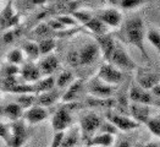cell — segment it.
I'll list each match as a JSON object with an SVG mask.
<instances>
[{
  "label": "cell",
  "instance_id": "40",
  "mask_svg": "<svg viewBox=\"0 0 160 147\" xmlns=\"http://www.w3.org/2000/svg\"><path fill=\"white\" fill-rule=\"evenodd\" d=\"M60 24H62L64 26H76L78 22L72 17V16H60V17H58L56 18Z\"/></svg>",
  "mask_w": 160,
  "mask_h": 147
},
{
  "label": "cell",
  "instance_id": "32",
  "mask_svg": "<svg viewBox=\"0 0 160 147\" xmlns=\"http://www.w3.org/2000/svg\"><path fill=\"white\" fill-rule=\"evenodd\" d=\"M55 48V42L50 38L47 39H42L38 43V49H39V54H48L50 53Z\"/></svg>",
  "mask_w": 160,
  "mask_h": 147
},
{
  "label": "cell",
  "instance_id": "11",
  "mask_svg": "<svg viewBox=\"0 0 160 147\" xmlns=\"http://www.w3.org/2000/svg\"><path fill=\"white\" fill-rule=\"evenodd\" d=\"M22 118L29 123V124H38L40 121L45 120L48 118V112L47 109L39 106H32L31 108L26 109L22 114Z\"/></svg>",
  "mask_w": 160,
  "mask_h": 147
},
{
  "label": "cell",
  "instance_id": "6",
  "mask_svg": "<svg viewBox=\"0 0 160 147\" xmlns=\"http://www.w3.org/2000/svg\"><path fill=\"white\" fill-rule=\"evenodd\" d=\"M97 79H99L102 82H104L107 85L116 86L122 80V72L119 69L112 66L111 64H103L98 71Z\"/></svg>",
  "mask_w": 160,
  "mask_h": 147
},
{
  "label": "cell",
  "instance_id": "7",
  "mask_svg": "<svg viewBox=\"0 0 160 147\" xmlns=\"http://www.w3.org/2000/svg\"><path fill=\"white\" fill-rule=\"evenodd\" d=\"M116 91V86H110L99 80V79H93L88 83V92L95 98L99 99H107L110 98Z\"/></svg>",
  "mask_w": 160,
  "mask_h": 147
},
{
  "label": "cell",
  "instance_id": "14",
  "mask_svg": "<svg viewBox=\"0 0 160 147\" xmlns=\"http://www.w3.org/2000/svg\"><path fill=\"white\" fill-rule=\"evenodd\" d=\"M98 18L105 26L116 27L120 25L121 20H122V16H121V13L116 9H107V10H103V11L99 13Z\"/></svg>",
  "mask_w": 160,
  "mask_h": 147
},
{
  "label": "cell",
  "instance_id": "50",
  "mask_svg": "<svg viewBox=\"0 0 160 147\" xmlns=\"http://www.w3.org/2000/svg\"><path fill=\"white\" fill-rule=\"evenodd\" d=\"M22 147H28V146H27V145H25V146H22Z\"/></svg>",
  "mask_w": 160,
  "mask_h": 147
},
{
  "label": "cell",
  "instance_id": "18",
  "mask_svg": "<svg viewBox=\"0 0 160 147\" xmlns=\"http://www.w3.org/2000/svg\"><path fill=\"white\" fill-rule=\"evenodd\" d=\"M81 141V133L78 126H71L66 134L64 133L60 147H76Z\"/></svg>",
  "mask_w": 160,
  "mask_h": 147
},
{
  "label": "cell",
  "instance_id": "35",
  "mask_svg": "<svg viewBox=\"0 0 160 147\" xmlns=\"http://www.w3.org/2000/svg\"><path fill=\"white\" fill-rule=\"evenodd\" d=\"M34 33L37 36H40V37H48V36H50L52 29H50V27L48 26V24L40 22L39 25L34 28Z\"/></svg>",
  "mask_w": 160,
  "mask_h": 147
},
{
  "label": "cell",
  "instance_id": "24",
  "mask_svg": "<svg viewBox=\"0 0 160 147\" xmlns=\"http://www.w3.org/2000/svg\"><path fill=\"white\" fill-rule=\"evenodd\" d=\"M34 86V93L40 94L48 91H52L55 87V79L54 76H47L42 80H38L36 83H33Z\"/></svg>",
  "mask_w": 160,
  "mask_h": 147
},
{
  "label": "cell",
  "instance_id": "39",
  "mask_svg": "<svg viewBox=\"0 0 160 147\" xmlns=\"http://www.w3.org/2000/svg\"><path fill=\"white\" fill-rule=\"evenodd\" d=\"M99 130H100V133H105V134H111V135H115L119 130L111 124V123H109V121H103L102 123V125H100V128H99Z\"/></svg>",
  "mask_w": 160,
  "mask_h": 147
},
{
  "label": "cell",
  "instance_id": "51",
  "mask_svg": "<svg viewBox=\"0 0 160 147\" xmlns=\"http://www.w3.org/2000/svg\"><path fill=\"white\" fill-rule=\"evenodd\" d=\"M82 147H87V146H82Z\"/></svg>",
  "mask_w": 160,
  "mask_h": 147
},
{
  "label": "cell",
  "instance_id": "49",
  "mask_svg": "<svg viewBox=\"0 0 160 147\" xmlns=\"http://www.w3.org/2000/svg\"><path fill=\"white\" fill-rule=\"evenodd\" d=\"M0 99H1V92H0Z\"/></svg>",
  "mask_w": 160,
  "mask_h": 147
},
{
  "label": "cell",
  "instance_id": "19",
  "mask_svg": "<svg viewBox=\"0 0 160 147\" xmlns=\"http://www.w3.org/2000/svg\"><path fill=\"white\" fill-rule=\"evenodd\" d=\"M40 71V75H45V76H52L54 71L59 66V60L55 55H48L45 56L42 61L39 63V65H37Z\"/></svg>",
  "mask_w": 160,
  "mask_h": 147
},
{
  "label": "cell",
  "instance_id": "36",
  "mask_svg": "<svg viewBox=\"0 0 160 147\" xmlns=\"http://www.w3.org/2000/svg\"><path fill=\"white\" fill-rule=\"evenodd\" d=\"M147 0H120L119 4H120L121 8H123V9H134V8L142 5Z\"/></svg>",
  "mask_w": 160,
  "mask_h": 147
},
{
  "label": "cell",
  "instance_id": "1",
  "mask_svg": "<svg viewBox=\"0 0 160 147\" xmlns=\"http://www.w3.org/2000/svg\"><path fill=\"white\" fill-rule=\"evenodd\" d=\"M102 118L97 115L93 112H88L83 114L80 119V133H81V140L88 141L93 135H95L97 131H99V128L102 125Z\"/></svg>",
  "mask_w": 160,
  "mask_h": 147
},
{
  "label": "cell",
  "instance_id": "44",
  "mask_svg": "<svg viewBox=\"0 0 160 147\" xmlns=\"http://www.w3.org/2000/svg\"><path fill=\"white\" fill-rule=\"evenodd\" d=\"M150 91H152L150 93L153 94L155 98H159V97H160V85H159V83L154 85V86L150 88Z\"/></svg>",
  "mask_w": 160,
  "mask_h": 147
},
{
  "label": "cell",
  "instance_id": "21",
  "mask_svg": "<svg viewBox=\"0 0 160 147\" xmlns=\"http://www.w3.org/2000/svg\"><path fill=\"white\" fill-rule=\"evenodd\" d=\"M130 110H131L132 119H134L139 124L143 123L147 118L150 117V108H149V106H146V104L132 103L130 106Z\"/></svg>",
  "mask_w": 160,
  "mask_h": 147
},
{
  "label": "cell",
  "instance_id": "30",
  "mask_svg": "<svg viewBox=\"0 0 160 147\" xmlns=\"http://www.w3.org/2000/svg\"><path fill=\"white\" fill-rule=\"evenodd\" d=\"M34 102H36V94H21L17 98V104L23 110L34 106Z\"/></svg>",
  "mask_w": 160,
  "mask_h": 147
},
{
  "label": "cell",
  "instance_id": "12",
  "mask_svg": "<svg viewBox=\"0 0 160 147\" xmlns=\"http://www.w3.org/2000/svg\"><path fill=\"white\" fill-rule=\"evenodd\" d=\"M137 82L139 85V87L144 91L150 90L154 85L159 83V77L157 74L150 72L147 70H139L138 75H137Z\"/></svg>",
  "mask_w": 160,
  "mask_h": 147
},
{
  "label": "cell",
  "instance_id": "25",
  "mask_svg": "<svg viewBox=\"0 0 160 147\" xmlns=\"http://www.w3.org/2000/svg\"><path fill=\"white\" fill-rule=\"evenodd\" d=\"M84 26L87 27L89 31H92L93 33L98 34V36H103V34H105V32H107V26H105L98 17H94V16L88 21V22L84 24Z\"/></svg>",
  "mask_w": 160,
  "mask_h": 147
},
{
  "label": "cell",
  "instance_id": "22",
  "mask_svg": "<svg viewBox=\"0 0 160 147\" xmlns=\"http://www.w3.org/2000/svg\"><path fill=\"white\" fill-rule=\"evenodd\" d=\"M20 72L22 79L26 82H37L38 80H40V76H42L38 66L32 63L25 64L22 69H20Z\"/></svg>",
  "mask_w": 160,
  "mask_h": 147
},
{
  "label": "cell",
  "instance_id": "52",
  "mask_svg": "<svg viewBox=\"0 0 160 147\" xmlns=\"http://www.w3.org/2000/svg\"><path fill=\"white\" fill-rule=\"evenodd\" d=\"M95 147H99V146H95Z\"/></svg>",
  "mask_w": 160,
  "mask_h": 147
},
{
  "label": "cell",
  "instance_id": "10",
  "mask_svg": "<svg viewBox=\"0 0 160 147\" xmlns=\"http://www.w3.org/2000/svg\"><path fill=\"white\" fill-rule=\"evenodd\" d=\"M77 53H78L80 65H89V64H93L98 59L100 49L97 43H88Z\"/></svg>",
  "mask_w": 160,
  "mask_h": 147
},
{
  "label": "cell",
  "instance_id": "37",
  "mask_svg": "<svg viewBox=\"0 0 160 147\" xmlns=\"http://www.w3.org/2000/svg\"><path fill=\"white\" fill-rule=\"evenodd\" d=\"M20 74V67L13 64H8L4 67V77H16Z\"/></svg>",
  "mask_w": 160,
  "mask_h": 147
},
{
  "label": "cell",
  "instance_id": "5",
  "mask_svg": "<svg viewBox=\"0 0 160 147\" xmlns=\"http://www.w3.org/2000/svg\"><path fill=\"white\" fill-rule=\"evenodd\" d=\"M109 61L111 63L112 66L116 69H122V70H134L136 64L134 61L127 55V53L121 48V47H115L112 53L109 58Z\"/></svg>",
  "mask_w": 160,
  "mask_h": 147
},
{
  "label": "cell",
  "instance_id": "34",
  "mask_svg": "<svg viewBox=\"0 0 160 147\" xmlns=\"http://www.w3.org/2000/svg\"><path fill=\"white\" fill-rule=\"evenodd\" d=\"M72 17L77 22H82L84 25L86 22H88L93 17V15L91 13H87V11H75V13H72Z\"/></svg>",
  "mask_w": 160,
  "mask_h": 147
},
{
  "label": "cell",
  "instance_id": "48",
  "mask_svg": "<svg viewBox=\"0 0 160 147\" xmlns=\"http://www.w3.org/2000/svg\"><path fill=\"white\" fill-rule=\"evenodd\" d=\"M59 1H67V0H59Z\"/></svg>",
  "mask_w": 160,
  "mask_h": 147
},
{
  "label": "cell",
  "instance_id": "41",
  "mask_svg": "<svg viewBox=\"0 0 160 147\" xmlns=\"http://www.w3.org/2000/svg\"><path fill=\"white\" fill-rule=\"evenodd\" d=\"M67 61L70 65H80V60H78V53L77 52H70L67 55Z\"/></svg>",
  "mask_w": 160,
  "mask_h": 147
},
{
  "label": "cell",
  "instance_id": "8",
  "mask_svg": "<svg viewBox=\"0 0 160 147\" xmlns=\"http://www.w3.org/2000/svg\"><path fill=\"white\" fill-rule=\"evenodd\" d=\"M107 118L109 123H111L118 130L121 131H131L134 130L139 126V123L130 118L126 115H121V114H114V113H108Z\"/></svg>",
  "mask_w": 160,
  "mask_h": 147
},
{
  "label": "cell",
  "instance_id": "23",
  "mask_svg": "<svg viewBox=\"0 0 160 147\" xmlns=\"http://www.w3.org/2000/svg\"><path fill=\"white\" fill-rule=\"evenodd\" d=\"M98 47H99V49L103 52L104 54V58L109 60V58H110V55L112 53V50L115 49V42L112 39V37L111 36H109V34H103V36H99L98 37Z\"/></svg>",
  "mask_w": 160,
  "mask_h": 147
},
{
  "label": "cell",
  "instance_id": "38",
  "mask_svg": "<svg viewBox=\"0 0 160 147\" xmlns=\"http://www.w3.org/2000/svg\"><path fill=\"white\" fill-rule=\"evenodd\" d=\"M10 134H11V126L10 124H5L2 121H0V137L8 142L10 139Z\"/></svg>",
  "mask_w": 160,
  "mask_h": 147
},
{
  "label": "cell",
  "instance_id": "27",
  "mask_svg": "<svg viewBox=\"0 0 160 147\" xmlns=\"http://www.w3.org/2000/svg\"><path fill=\"white\" fill-rule=\"evenodd\" d=\"M143 124L148 128V130L157 137L160 136V120L158 117H149L143 121Z\"/></svg>",
  "mask_w": 160,
  "mask_h": 147
},
{
  "label": "cell",
  "instance_id": "29",
  "mask_svg": "<svg viewBox=\"0 0 160 147\" xmlns=\"http://www.w3.org/2000/svg\"><path fill=\"white\" fill-rule=\"evenodd\" d=\"M73 81V75L71 71H64L59 75V77L55 80V86H58L59 88H64L68 85H71Z\"/></svg>",
  "mask_w": 160,
  "mask_h": 147
},
{
  "label": "cell",
  "instance_id": "26",
  "mask_svg": "<svg viewBox=\"0 0 160 147\" xmlns=\"http://www.w3.org/2000/svg\"><path fill=\"white\" fill-rule=\"evenodd\" d=\"M6 91L12 92V93H20V94H36L34 93V86L29 83H16L11 87H9Z\"/></svg>",
  "mask_w": 160,
  "mask_h": 147
},
{
  "label": "cell",
  "instance_id": "20",
  "mask_svg": "<svg viewBox=\"0 0 160 147\" xmlns=\"http://www.w3.org/2000/svg\"><path fill=\"white\" fill-rule=\"evenodd\" d=\"M0 114L6 117L8 119L12 121L20 120L23 114V109L20 107L17 103H8L0 108Z\"/></svg>",
  "mask_w": 160,
  "mask_h": 147
},
{
  "label": "cell",
  "instance_id": "28",
  "mask_svg": "<svg viewBox=\"0 0 160 147\" xmlns=\"http://www.w3.org/2000/svg\"><path fill=\"white\" fill-rule=\"evenodd\" d=\"M22 50L27 54V56L32 60H36L39 58V49H38V44L37 43H33V42H27L23 44L22 47Z\"/></svg>",
  "mask_w": 160,
  "mask_h": 147
},
{
  "label": "cell",
  "instance_id": "9",
  "mask_svg": "<svg viewBox=\"0 0 160 147\" xmlns=\"http://www.w3.org/2000/svg\"><path fill=\"white\" fill-rule=\"evenodd\" d=\"M130 99L133 103H141V104H146V106H152V104H157L158 106V98H155L152 93H149L148 91L142 90L139 86L133 85L130 90Z\"/></svg>",
  "mask_w": 160,
  "mask_h": 147
},
{
  "label": "cell",
  "instance_id": "15",
  "mask_svg": "<svg viewBox=\"0 0 160 147\" xmlns=\"http://www.w3.org/2000/svg\"><path fill=\"white\" fill-rule=\"evenodd\" d=\"M59 98H61V93H60L59 90H52V91H48V92H44V93L36 94L34 106H39V107L43 108L50 107Z\"/></svg>",
  "mask_w": 160,
  "mask_h": 147
},
{
  "label": "cell",
  "instance_id": "33",
  "mask_svg": "<svg viewBox=\"0 0 160 147\" xmlns=\"http://www.w3.org/2000/svg\"><path fill=\"white\" fill-rule=\"evenodd\" d=\"M147 38L150 42V44L155 48V49H159L160 47V34L157 29H149L147 33Z\"/></svg>",
  "mask_w": 160,
  "mask_h": 147
},
{
  "label": "cell",
  "instance_id": "45",
  "mask_svg": "<svg viewBox=\"0 0 160 147\" xmlns=\"http://www.w3.org/2000/svg\"><path fill=\"white\" fill-rule=\"evenodd\" d=\"M116 147H131V145H130V142H128V141L122 140V141H120V142L118 144V146Z\"/></svg>",
  "mask_w": 160,
  "mask_h": 147
},
{
  "label": "cell",
  "instance_id": "2",
  "mask_svg": "<svg viewBox=\"0 0 160 147\" xmlns=\"http://www.w3.org/2000/svg\"><path fill=\"white\" fill-rule=\"evenodd\" d=\"M126 36L127 39L137 48L144 53L143 49V38H144V31H143V22L141 18H132L126 24Z\"/></svg>",
  "mask_w": 160,
  "mask_h": 147
},
{
  "label": "cell",
  "instance_id": "46",
  "mask_svg": "<svg viewBox=\"0 0 160 147\" xmlns=\"http://www.w3.org/2000/svg\"><path fill=\"white\" fill-rule=\"evenodd\" d=\"M32 4H34V5H43V4H45L48 0H29Z\"/></svg>",
  "mask_w": 160,
  "mask_h": 147
},
{
  "label": "cell",
  "instance_id": "47",
  "mask_svg": "<svg viewBox=\"0 0 160 147\" xmlns=\"http://www.w3.org/2000/svg\"><path fill=\"white\" fill-rule=\"evenodd\" d=\"M144 147H159V142H157V141H152V142L147 144Z\"/></svg>",
  "mask_w": 160,
  "mask_h": 147
},
{
  "label": "cell",
  "instance_id": "4",
  "mask_svg": "<svg viewBox=\"0 0 160 147\" xmlns=\"http://www.w3.org/2000/svg\"><path fill=\"white\" fill-rule=\"evenodd\" d=\"M73 124L72 115L67 107H61L55 112L52 119V126L55 133H64L65 130L70 129Z\"/></svg>",
  "mask_w": 160,
  "mask_h": 147
},
{
  "label": "cell",
  "instance_id": "43",
  "mask_svg": "<svg viewBox=\"0 0 160 147\" xmlns=\"http://www.w3.org/2000/svg\"><path fill=\"white\" fill-rule=\"evenodd\" d=\"M15 36H16V32H15V31H12V29L6 31V32L4 33V36H2V40H4L5 43H11V42L15 39Z\"/></svg>",
  "mask_w": 160,
  "mask_h": 147
},
{
  "label": "cell",
  "instance_id": "16",
  "mask_svg": "<svg viewBox=\"0 0 160 147\" xmlns=\"http://www.w3.org/2000/svg\"><path fill=\"white\" fill-rule=\"evenodd\" d=\"M115 142V136L111 134H105V133H99L97 135H93L88 141H87V147H111Z\"/></svg>",
  "mask_w": 160,
  "mask_h": 147
},
{
  "label": "cell",
  "instance_id": "31",
  "mask_svg": "<svg viewBox=\"0 0 160 147\" xmlns=\"http://www.w3.org/2000/svg\"><path fill=\"white\" fill-rule=\"evenodd\" d=\"M22 60H23V55H22V52L20 49H13L11 52H9L8 56H6V61L9 64H13V65L21 64Z\"/></svg>",
  "mask_w": 160,
  "mask_h": 147
},
{
  "label": "cell",
  "instance_id": "3",
  "mask_svg": "<svg viewBox=\"0 0 160 147\" xmlns=\"http://www.w3.org/2000/svg\"><path fill=\"white\" fill-rule=\"evenodd\" d=\"M11 126V134L10 139L6 142L9 147H22L26 145L27 139H28V133L25 123L21 120H16L10 124Z\"/></svg>",
  "mask_w": 160,
  "mask_h": 147
},
{
  "label": "cell",
  "instance_id": "17",
  "mask_svg": "<svg viewBox=\"0 0 160 147\" xmlns=\"http://www.w3.org/2000/svg\"><path fill=\"white\" fill-rule=\"evenodd\" d=\"M83 86H84V81L83 80L72 81V83L70 85L67 91L61 97L62 102H73V101H76L81 96L82 91H83Z\"/></svg>",
  "mask_w": 160,
  "mask_h": 147
},
{
  "label": "cell",
  "instance_id": "13",
  "mask_svg": "<svg viewBox=\"0 0 160 147\" xmlns=\"http://www.w3.org/2000/svg\"><path fill=\"white\" fill-rule=\"evenodd\" d=\"M18 24V15L13 13L11 0L8 1L6 6L0 11V26L1 27H12Z\"/></svg>",
  "mask_w": 160,
  "mask_h": 147
},
{
  "label": "cell",
  "instance_id": "42",
  "mask_svg": "<svg viewBox=\"0 0 160 147\" xmlns=\"http://www.w3.org/2000/svg\"><path fill=\"white\" fill-rule=\"evenodd\" d=\"M48 26L50 27V29L52 31H64L66 27L64 26L62 24H60L58 20H50L49 22H48Z\"/></svg>",
  "mask_w": 160,
  "mask_h": 147
}]
</instances>
